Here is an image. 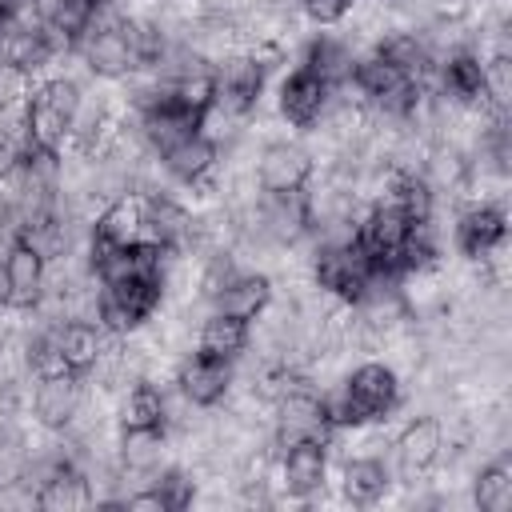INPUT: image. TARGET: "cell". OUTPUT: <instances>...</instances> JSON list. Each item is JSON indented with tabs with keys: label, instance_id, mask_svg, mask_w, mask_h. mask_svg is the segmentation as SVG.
Segmentation results:
<instances>
[{
	"label": "cell",
	"instance_id": "20",
	"mask_svg": "<svg viewBox=\"0 0 512 512\" xmlns=\"http://www.w3.org/2000/svg\"><path fill=\"white\" fill-rule=\"evenodd\" d=\"M136 240H144V196L140 192H124L108 200L88 224V252L112 248V244H136Z\"/></svg>",
	"mask_w": 512,
	"mask_h": 512
},
{
	"label": "cell",
	"instance_id": "12",
	"mask_svg": "<svg viewBox=\"0 0 512 512\" xmlns=\"http://www.w3.org/2000/svg\"><path fill=\"white\" fill-rule=\"evenodd\" d=\"M84 396H88L84 372L56 368V372L32 376V384H28V416L44 432H68V424L84 408Z\"/></svg>",
	"mask_w": 512,
	"mask_h": 512
},
{
	"label": "cell",
	"instance_id": "31",
	"mask_svg": "<svg viewBox=\"0 0 512 512\" xmlns=\"http://www.w3.org/2000/svg\"><path fill=\"white\" fill-rule=\"evenodd\" d=\"M0 68H4V64H0Z\"/></svg>",
	"mask_w": 512,
	"mask_h": 512
},
{
	"label": "cell",
	"instance_id": "14",
	"mask_svg": "<svg viewBox=\"0 0 512 512\" xmlns=\"http://www.w3.org/2000/svg\"><path fill=\"white\" fill-rule=\"evenodd\" d=\"M332 488L352 508H376L396 496V468L388 456L352 452L332 464Z\"/></svg>",
	"mask_w": 512,
	"mask_h": 512
},
{
	"label": "cell",
	"instance_id": "5",
	"mask_svg": "<svg viewBox=\"0 0 512 512\" xmlns=\"http://www.w3.org/2000/svg\"><path fill=\"white\" fill-rule=\"evenodd\" d=\"M448 248L456 260L484 264L508 248V212L504 200H460L448 216Z\"/></svg>",
	"mask_w": 512,
	"mask_h": 512
},
{
	"label": "cell",
	"instance_id": "11",
	"mask_svg": "<svg viewBox=\"0 0 512 512\" xmlns=\"http://www.w3.org/2000/svg\"><path fill=\"white\" fill-rule=\"evenodd\" d=\"M252 176H256L260 192H300L316 176V164L300 136L276 132V136L260 140V148L252 156Z\"/></svg>",
	"mask_w": 512,
	"mask_h": 512
},
{
	"label": "cell",
	"instance_id": "27",
	"mask_svg": "<svg viewBox=\"0 0 512 512\" xmlns=\"http://www.w3.org/2000/svg\"><path fill=\"white\" fill-rule=\"evenodd\" d=\"M112 416L120 428H164V384L160 380H132L116 392Z\"/></svg>",
	"mask_w": 512,
	"mask_h": 512
},
{
	"label": "cell",
	"instance_id": "15",
	"mask_svg": "<svg viewBox=\"0 0 512 512\" xmlns=\"http://www.w3.org/2000/svg\"><path fill=\"white\" fill-rule=\"evenodd\" d=\"M232 384H236V360H220L192 348L172 364V388L196 408H220Z\"/></svg>",
	"mask_w": 512,
	"mask_h": 512
},
{
	"label": "cell",
	"instance_id": "7",
	"mask_svg": "<svg viewBox=\"0 0 512 512\" xmlns=\"http://www.w3.org/2000/svg\"><path fill=\"white\" fill-rule=\"evenodd\" d=\"M368 276H372V256L360 248L356 236H348V240H312L308 280L324 296L352 304L364 292Z\"/></svg>",
	"mask_w": 512,
	"mask_h": 512
},
{
	"label": "cell",
	"instance_id": "17",
	"mask_svg": "<svg viewBox=\"0 0 512 512\" xmlns=\"http://www.w3.org/2000/svg\"><path fill=\"white\" fill-rule=\"evenodd\" d=\"M408 232H412V216L396 204V200H372V204H364V212H360V220H356V240H360V248L376 260V264H396V256H400V248H404V240H408Z\"/></svg>",
	"mask_w": 512,
	"mask_h": 512
},
{
	"label": "cell",
	"instance_id": "21",
	"mask_svg": "<svg viewBox=\"0 0 512 512\" xmlns=\"http://www.w3.org/2000/svg\"><path fill=\"white\" fill-rule=\"evenodd\" d=\"M376 56H384L396 72H404L408 80H416L420 88H428L432 80V68H436V52L428 44V36L420 28H388L376 44H372Z\"/></svg>",
	"mask_w": 512,
	"mask_h": 512
},
{
	"label": "cell",
	"instance_id": "29",
	"mask_svg": "<svg viewBox=\"0 0 512 512\" xmlns=\"http://www.w3.org/2000/svg\"><path fill=\"white\" fill-rule=\"evenodd\" d=\"M484 104L492 112H512V56L508 52L484 56Z\"/></svg>",
	"mask_w": 512,
	"mask_h": 512
},
{
	"label": "cell",
	"instance_id": "9",
	"mask_svg": "<svg viewBox=\"0 0 512 512\" xmlns=\"http://www.w3.org/2000/svg\"><path fill=\"white\" fill-rule=\"evenodd\" d=\"M444 424L436 412H408L392 432L388 460L396 468V484H424L444 456Z\"/></svg>",
	"mask_w": 512,
	"mask_h": 512
},
{
	"label": "cell",
	"instance_id": "30",
	"mask_svg": "<svg viewBox=\"0 0 512 512\" xmlns=\"http://www.w3.org/2000/svg\"><path fill=\"white\" fill-rule=\"evenodd\" d=\"M356 0H296V12L308 28H340L352 16Z\"/></svg>",
	"mask_w": 512,
	"mask_h": 512
},
{
	"label": "cell",
	"instance_id": "8",
	"mask_svg": "<svg viewBox=\"0 0 512 512\" xmlns=\"http://www.w3.org/2000/svg\"><path fill=\"white\" fill-rule=\"evenodd\" d=\"M160 172L168 176V184L176 192H184L188 200L192 196H212L216 192V172H220V144L196 128L172 144H164L160 152H152Z\"/></svg>",
	"mask_w": 512,
	"mask_h": 512
},
{
	"label": "cell",
	"instance_id": "22",
	"mask_svg": "<svg viewBox=\"0 0 512 512\" xmlns=\"http://www.w3.org/2000/svg\"><path fill=\"white\" fill-rule=\"evenodd\" d=\"M92 504H96V488L80 464H64L32 488V508L40 512H80Z\"/></svg>",
	"mask_w": 512,
	"mask_h": 512
},
{
	"label": "cell",
	"instance_id": "1",
	"mask_svg": "<svg viewBox=\"0 0 512 512\" xmlns=\"http://www.w3.org/2000/svg\"><path fill=\"white\" fill-rule=\"evenodd\" d=\"M324 412L332 432L364 428V424H392L404 412V380L380 356H356L340 380L320 388Z\"/></svg>",
	"mask_w": 512,
	"mask_h": 512
},
{
	"label": "cell",
	"instance_id": "3",
	"mask_svg": "<svg viewBox=\"0 0 512 512\" xmlns=\"http://www.w3.org/2000/svg\"><path fill=\"white\" fill-rule=\"evenodd\" d=\"M352 88L364 104L368 116H380V120H408L424 96V88L416 80H408L404 72H396L384 56H376L372 48L368 52H356V64H352Z\"/></svg>",
	"mask_w": 512,
	"mask_h": 512
},
{
	"label": "cell",
	"instance_id": "25",
	"mask_svg": "<svg viewBox=\"0 0 512 512\" xmlns=\"http://www.w3.org/2000/svg\"><path fill=\"white\" fill-rule=\"evenodd\" d=\"M252 344V324L240 320V316H228V312H216V308H204L200 324H196V352H208V356H220V360H240Z\"/></svg>",
	"mask_w": 512,
	"mask_h": 512
},
{
	"label": "cell",
	"instance_id": "23",
	"mask_svg": "<svg viewBox=\"0 0 512 512\" xmlns=\"http://www.w3.org/2000/svg\"><path fill=\"white\" fill-rule=\"evenodd\" d=\"M464 496H468V508L476 512H512V456L508 452L484 456L472 468Z\"/></svg>",
	"mask_w": 512,
	"mask_h": 512
},
{
	"label": "cell",
	"instance_id": "26",
	"mask_svg": "<svg viewBox=\"0 0 512 512\" xmlns=\"http://www.w3.org/2000/svg\"><path fill=\"white\" fill-rule=\"evenodd\" d=\"M52 340H56L60 364L72 368V372H88L100 360V352L108 348V332L96 320H76V316L60 320L52 328Z\"/></svg>",
	"mask_w": 512,
	"mask_h": 512
},
{
	"label": "cell",
	"instance_id": "4",
	"mask_svg": "<svg viewBox=\"0 0 512 512\" xmlns=\"http://www.w3.org/2000/svg\"><path fill=\"white\" fill-rule=\"evenodd\" d=\"M328 96H332V84L304 60H292L272 84V116L284 132L304 136L324 120Z\"/></svg>",
	"mask_w": 512,
	"mask_h": 512
},
{
	"label": "cell",
	"instance_id": "6",
	"mask_svg": "<svg viewBox=\"0 0 512 512\" xmlns=\"http://www.w3.org/2000/svg\"><path fill=\"white\" fill-rule=\"evenodd\" d=\"M160 304H164L160 272L108 280V284H100V328L108 336H132L156 320Z\"/></svg>",
	"mask_w": 512,
	"mask_h": 512
},
{
	"label": "cell",
	"instance_id": "24",
	"mask_svg": "<svg viewBox=\"0 0 512 512\" xmlns=\"http://www.w3.org/2000/svg\"><path fill=\"white\" fill-rule=\"evenodd\" d=\"M272 296H276V280H272L268 272H260V268H240V272L220 288V296H216L208 308L228 312V316H240V320L252 324V320L268 308Z\"/></svg>",
	"mask_w": 512,
	"mask_h": 512
},
{
	"label": "cell",
	"instance_id": "13",
	"mask_svg": "<svg viewBox=\"0 0 512 512\" xmlns=\"http://www.w3.org/2000/svg\"><path fill=\"white\" fill-rule=\"evenodd\" d=\"M68 60L76 64V72H84L92 80H128L136 72V56L128 48V36H124L120 16L116 20H104V24H92L76 40V48H72Z\"/></svg>",
	"mask_w": 512,
	"mask_h": 512
},
{
	"label": "cell",
	"instance_id": "2",
	"mask_svg": "<svg viewBox=\"0 0 512 512\" xmlns=\"http://www.w3.org/2000/svg\"><path fill=\"white\" fill-rule=\"evenodd\" d=\"M332 444L328 436H304L284 448H276L272 480L280 492V504H316L332 488Z\"/></svg>",
	"mask_w": 512,
	"mask_h": 512
},
{
	"label": "cell",
	"instance_id": "18",
	"mask_svg": "<svg viewBox=\"0 0 512 512\" xmlns=\"http://www.w3.org/2000/svg\"><path fill=\"white\" fill-rule=\"evenodd\" d=\"M172 460H176V452H172V440L164 428H120L116 432V464H120L124 492H128V480L136 488Z\"/></svg>",
	"mask_w": 512,
	"mask_h": 512
},
{
	"label": "cell",
	"instance_id": "10",
	"mask_svg": "<svg viewBox=\"0 0 512 512\" xmlns=\"http://www.w3.org/2000/svg\"><path fill=\"white\" fill-rule=\"evenodd\" d=\"M268 436H272V448H284V444L304 440V436H332V424H328V412H324V396L308 376L296 380L292 388H284L272 400Z\"/></svg>",
	"mask_w": 512,
	"mask_h": 512
},
{
	"label": "cell",
	"instance_id": "16",
	"mask_svg": "<svg viewBox=\"0 0 512 512\" xmlns=\"http://www.w3.org/2000/svg\"><path fill=\"white\" fill-rule=\"evenodd\" d=\"M276 248H296L312 240V208H308V188L300 192H260L256 208L244 212Z\"/></svg>",
	"mask_w": 512,
	"mask_h": 512
},
{
	"label": "cell",
	"instance_id": "28",
	"mask_svg": "<svg viewBox=\"0 0 512 512\" xmlns=\"http://www.w3.org/2000/svg\"><path fill=\"white\" fill-rule=\"evenodd\" d=\"M32 416L28 420H12L0 424V492L20 488L28 476V460H32ZM28 488V484H24Z\"/></svg>",
	"mask_w": 512,
	"mask_h": 512
},
{
	"label": "cell",
	"instance_id": "19",
	"mask_svg": "<svg viewBox=\"0 0 512 512\" xmlns=\"http://www.w3.org/2000/svg\"><path fill=\"white\" fill-rule=\"evenodd\" d=\"M0 264H4V284H8V308L16 312L36 308L48 288V260L24 236H12Z\"/></svg>",
	"mask_w": 512,
	"mask_h": 512
}]
</instances>
